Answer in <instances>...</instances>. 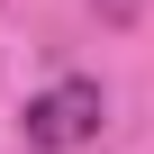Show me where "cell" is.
Segmentation results:
<instances>
[{"mask_svg":"<svg viewBox=\"0 0 154 154\" xmlns=\"http://www.w3.org/2000/svg\"><path fill=\"white\" fill-rule=\"evenodd\" d=\"M18 127H27V145H45V154H72L82 136H100V82H54V91H36Z\"/></svg>","mask_w":154,"mask_h":154,"instance_id":"cell-1","label":"cell"}]
</instances>
